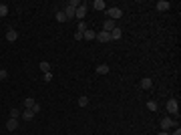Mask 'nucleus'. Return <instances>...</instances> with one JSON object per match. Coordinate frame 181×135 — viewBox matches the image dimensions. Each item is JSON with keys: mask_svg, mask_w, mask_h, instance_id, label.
I'll return each mask as SVG.
<instances>
[{"mask_svg": "<svg viewBox=\"0 0 181 135\" xmlns=\"http://www.w3.org/2000/svg\"><path fill=\"white\" fill-rule=\"evenodd\" d=\"M6 129H8V131H14V129H18V119L10 117V119L6 121Z\"/></svg>", "mask_w": 181, "mask_h": 135, "instance_id": "nucleus-9", "label": "nucleus"}, {"mask_svg": "<svg viewBox=\"0 0 181 135\" xmlns=\"http://www.w3.org/2000/svg\"><path fill=\"white\" fill-rule=\"evenodd\" d=\"M147 109L149 111H157V103L155 101H147Z\"/></svg>", "mask_w": 181, "mask_h": 135, "instance_id": "nucleus-22", "label": "nucleus"}, {"mask_svg": "<svg viewBox=\"0 0 181 135\" xmlns=\"http://www.w3.org/2000/svg\"><path fill=\"white\" fill-rule=\"evenodd\" d=\"M75 12H77V8L75 6H64V16H67V20H71V18H75Z\"/></svg>", "mask_w": 181, "mask_h": 135, "instance_id": "nucleus-10", "label": "nucleus"}, {"mask_svg": "<svg viewBox=\"0 0 181 135\" xmlns=\"http://www.w3.org/2000/svg\"><path fill=\"white\" fill-rule=\"evenodd\" d=\"M87 28H89V26H87V22H83V20H81V22L77 24V32H81V35H83V32L87 30Z\"/></svg>", "mask_w": 181, "mask_h": 135, "instance_id": "nucleus-17", "label": "nucleus"}, {"mask_svg": "<svg viewBox=\"0 0 181 135\" xmlns=\"http://www.w3.org/2000/svg\"><path fill=\"white\" fill-rule=\"evenodd\" d=\"M10 117H14V119H20V111H18V109H12V111H10Z\"/></svg>", "mask_w": 181, "mask_h": 135, "instance_id": "nucleus-24", "label": "nucleus"}, {"mask_svg": "<svg viewBox=\"0 0 181 135\" xmlns=\"http://www.w3.org/2000/svg\"><path fill=\"white\" fill-rule=\"evenodd\" d=\"M171 135H181V129L177 127V129H175V131H173V133H171Z\"/></svg>", "mask_w": 181, "mask_h": 135, "instance_id": "nucleus-29", "label": "nucleus"}, {"mask_svg": "<svg viewBox=\"0 0 181 135\" xmlns=\"http://www.w3.org/2000/svg\"><path fill=\"white\" fill-rule=\"evenodd\" d=\"M167 111H169L171 115H179V103H177V99L171 97V99L167 101Z\"/></svg>", "mask_w": 181, "mask_h": 135, "instance_id": "nucleus-1", "label": "nucleus"}, {"mask_svg": "<svg viewBox=\"0 0 181 135\" xmlns=\"http://www.w3.org/2000/svg\"><path fill=\"white\" fill-rule=\"evenodd\" d=\"M95 36H97V32H95L93 28H87V30L83 32V39L85 40H95Z\"/></svg>", "mask_w": 181, "mask_h": 135, "instance_id": "nucleus-12", "label": "nucleus"}, {"mask_svg": "<svg viewBox=\"0 0 181 135\" xmlns=\"http://www.w3.org/2000/svg\"><path fill=\"white\" fill-rule=\"evenodd\" d=\"M171 127H179L177 121L171 119V117H163V119H161V129H163V131H167V129H171Z\"/></svg>", "mask_w": 181, "mask_h": 135, "instance_id": "nucleus-2", "label": "nucleus"}, {"mask_svg": "<svg viewBox=\"0 0 181 135\" xmlns=\"http://www.w3.org/2000/svg\"><path fill=\"white\" fill-rule=\"evenodd\" d=\"M159 135H169V133H167V131H161V133H159Z\"/></svg>", "mask_w": 181, "mask_h": 135, "instance_id": "nucleus-30", "label": "nucleus"}, {"mask_svg": "<svg viewBox=\"0 0 181 135\" xmlns=\"http://www.w3.org/2000/svg\"><path fill=\"white\" fill-rule=\"evenodd\" d=\"M155 8H157L159 12H165V10H169V8H171V2H167V0H159V2L155 4Z\"/></svg>", "mask_w": 181, "mask_h": 135, "instance_id": "nucleus-6", "label": "nucleus"}, {"mask_svg": "<svg viewBox=\"0 0 181 135\" xmlns=\"http://www.w3.org/2000/svg\"><path fill=\"white\" fill-rule=\"evenodd\" d=\"M121 36H123V30H121L119 26H115L113 30H111V40H119Z\"/></svg>", "mask_w": 181, "mask_h": 135, "instance_id": "nucleus-11", "label": "nucleus"}, {"mask_svg": "<svg viewBox=\"0 0 181 135\" xmlns=\"http://www.w3.org/2000/svg\"><path fill=\"white\" fill-rule=\"evenodd\" d=\"M87 16V2H81V6L77 8V12H75V18H79V22Z\"/></svg>", "mask_w": 181, "mask_h": 135, "instance_id": "nucleus-4", "label": "nucleus"}, {"mask_svg": "<svg viewBox=\"0 0 181 135\" xmlns=\"http://www.w3.org/2000/svg\"><path fill=\"white\" fill-rule=\"evenodd\" d=\"M107 14H109L111 20H117V18L123 16V10H121L119 6H111V8H107Z\"/></svg>", "mask_w": 181, "mask_h": 135, "instance_id": "nucleus-3", "label": "nucleus"}, {"mask_svg": "<svg viewBox=\"0 0 181 135\" xmlns=\"http://www.w3.org/2000/svg\"><path fill=\"white\" fill-rule=\"evenodd\" d=\"M54 18H57V22H67V16H64V12H63V10L57 12V16H54Z\"/></svg>", "mask_w": 181, "mask_h": 135, "instance_id": "nucleus-18", "label": "nucleus"}, {"mask_svg": "<svg viewBox=\"0 0 181 135\" xmlns=\"http://www.w3.org/2000/svg\"><path fill=\"white\" fill-rule=\"evenodd\" d=\"M38 67H40V71H44V73H50V65H49V63H46V61H42V63H40V65H38Z\"/></svg>", "mask_w": 181, "mask_h": 135, "instance_id": "nucleus-20", "label": "nucleus"}, {"mask_svg": "<svg viewBox=\"0 0 181 135\" xmlns=\"http://www.w3.org/2000/svg\"><path fill=\"white\" fill-rule=\"evenodd\" d=\"M68 6H75V8H79V0H71V2H68Z\"/></svg>", "mask_w": 181, "mask_h": 135, "instance_id": "nucleus-28", "label": "nucleus"}, {"mask_svg": "<svg viewBox=\"0 0 181 135\" xmlns=\"http://www.w3.org/2000/svg\"><path fill=\"white\" fill-rule=\"evenodd\" d=\"M113 28H115V22H113V20H105V22H103V30H105V32H111V30H113Z\"/></svg>", "mask_w": 181, "mask_h": 135, "instance_id": "nucleus-14", "label": "nucleus"}, {"mask_svg": "<svg viewBox=\"0 0 181 135\" xmlns=\"http://www.w3.org/2000/svg\"><path fill=\"white\" fill-rule=\"evenodd\" d=\"M8 14V6L6 4H0V16H6Z\"/></svg>", "mask_w": 181, "mask_h": 135, "instance_id": "nucleus-23", "label": "nucleus"}, {"mask_svg": "<svg viewBox=\"0 0 181 135\" xmlns=\"http://www.w3.org/2000/svg\"><path fill=\"white\" fill-rule=\"evenodd\" d=\"M93 8H95V10H107V2H105V0H95Z\"/></svg>", "mask_w": 181, "mask_h": 135, "instance_id": "nucleus-13", "label": "nucleus"}, {"mask_svg": "<svg viewBox=\"0 0 181 135\" xmlns=\"http://www.w3.org/2000/svg\"><path fill=\"white\" fill-rule=\"evenodd\" d=\"M44 81H46V83L53 81V73H44Z\"/></svg>", "mask_w": 181, "mask_h": 135, "instance_id": "nucleus-26", "label": "nucleus"}, {"mask_svg": "<svg viewBox=\"0 0 181 135\" xmlns=\"http://www.w3.org/2000/svg\"><path fill=\"white\" fill-rule=\"evenodd\" d=\"M139 87H141V89H145V91H149L151 87H153V79H151V77H145V79H141Z\"/></svg>", "mask_w": 181, "mask_h": 135, "instance_id": "nucleus-7", "label": "nucleus"}, {"mask_svg": "<svg viewBox=\"0 0 181 135\" xmlns=\"http://www.w3.org/2000/svg\"><path fill=\"white\" fill-rule=\"evenodd\" d=\"M95 39H97L99 43H109V40H111V32L101 30V32H97V36H95Z\"/></svg>", "mask_w": 181, "mask_h": 135, "instance_id": "nucleus-5", "label": "nucleus"}, {"mask_svg": "<svg viewBox=\"0 0 181 135\" xmlns=\"http://www.w3.org/2000/svg\"><path fill=\"white\" fill-rule=\"evenodd\" d=\"M30 111H32L34 115H36V113H40V105H38V103H34V105H32V109H30Z\"/></svg>", "mask_w": 181, "mask_h": 135, "instance_id": "nucleus-25", "label": "nucleus"}, {"mask_svg": "<svg viewBox=\"0 0 181 135\" xmlns=\"http://www.w3.org/2000/svg\"><path fill=\"white\" fill-rule=\"evenodd\" d=\"M109 73V65H99L97 67V75H107Z\"/></svg>", "mask_w": 181, "mask_h": 135, "instance_id": "nucleus-15", "label": "nucleus"}, {"mask_svg": "<svg viewBox=\"0 0 181 135\" xmlns=\"http://www.w3.org/2000/svg\"><path fill=\"white\" fill-rule=\"evenodd\" d=\"M6 77H8V73H6V71H2V69H0V81H4Z\"/></svg>", "mask_w": 181, "mask_h": 135, "instance_id": "nucleus-27", "label": "nucleus"}, {"mask_svg": "<svg viewBox=\"0 0 181 135\" xmlns=\"http://www.w3.org/2000/svg\"><path fill=\"white\" fill-rule=\"evenodd\" d=\"M79 105H81V107H87V105H89V97L87 95L79 97Z\"/></svg>", "mask_w": 181, "mask_h": 135, "instance_id": "nucleus-19", "label": "nucleus"}, {"mask_svg": "<svg viewBox=\"0 0 181 135\" xmlns=\"http://www.w3.org/2000/svg\"><path fill=\"white\" fill-rule=\"evenodd\" d=\"M16 39H18V32H16L14 28H8L6 30V40L8 43H16Z\"/></svg>", "mask_w": 181, "mask_h": 135, "instance_id": "nucleus-8", "label": "nucleus"}, {"mask_svg": "<svg viewBox=\"0 0 181 135\" xmlns=\"http://www.w3.org/2000/svg\"><path fill=\"white\" fill-rule=\"evenodd\" d=\"M34 103H36V101L30 99V97H28V99H24V107H26V109H32V105H34Z\"/></svg>", "mask_w": 181, "mask_h": 135, "instance_id": "nucleus-21", "label": "nucleus"}, {"mask_svg": "<svg viewBox=\"0 0 181 135\" xmlns=\"http://www.w3.org/2000/svg\"><path fill=\"white\" fill-rule=\"evenodd\" d=\"M20 117H22V119H26V121H32V119H34V113L30 111V109H26V111H24Z\"/></svg>", "mask_w": 181, "mask_h": 135, "instance_id": "nucleus-16", "label": "nucleus"}]
</instances>
